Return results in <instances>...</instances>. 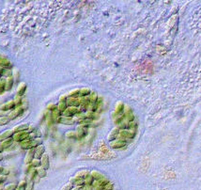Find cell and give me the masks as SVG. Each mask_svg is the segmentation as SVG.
Instances as JSON below:
<instances>
[{
  "mask_svg": "<svg viewBox=\"0 0 201 190\" xmlns=\"http://www.w3.org/2000/svg\"><path fill=\"white\" fill-rule=\"evenodd\" d=\"M29 135H30V133L26 130V131L20 132V133H15L13 135V137H12V138H13L14 142L20 143V142H22V141H24V140H26L29 138Z\"/></svg>",
  "mask_w": 201,
  "mask_h": 190,
  "instance_id": "6da1fadb",
  "label": "cell"
},
{
  "mask_svg": "<svg viewBox=\"0 0 201 190\" xmlns=\"http://www.w3.org/2000/svg\"><path fill=\"white\" fill-rule=\"evenodd\" d=\"M16 108V105H15V103L13 100L9 101L5 103V104H3L2 105H0V110L1 111H10V110H13Z\"/></svg>",
  "mask_w": 201,
  "mask_h": 190,
  "instance_id": "7a4b0ae2",
  "label": "cell"
},
{
  "mask_svg": "<svg viewBox=\"0 0 201 190\" xmlns=\"http://www.w3.org/2000/svg\"><path fill=\"white\" fill-rule=\"evenodd\" d=\"M35 159V148L34 149H30V150L27 151V154L24 157V164L28 165L32 162V160Z\"/></svg>",
  "mask_w": 201,
  "mask_h": 190,
  "instance_id": "3957f363",
  "label": "cell"
},
{
  "mask_svg": "<svg viewBox=\"0 0 201 190\" xmlns=\"http://www.w3.org/2000/svg\"><path fill=\"white\" fill-rule=\"evenodd\" d=\"M76 135H77V139H82L83 138H85L86 136L88 135V129L86 126L80 125L78 127V129L76 131Z\"/></svg>",
  "mask_w": 201,
  "mask_h": 190,
  "instance_id": "277c9868",
  "label": "cell"
},
{
  "mask_svg": "<svg viewBox=\"0 0 201 190\" xmlns=\"http://www.w3.org/2000/svg\"><path fill=\"white\" fill-rule=\"evenodd\" d=\"M66 103H67L68 106H76V107L80 106V99H79V97L78 98H74V97H69L68 96L67 100H66Z\"/></svg>",
  "mask_w": 201,
  "mask_h": 190,
  "instance_id": "5b68a950",
  "label": "cell"
},
{
  "mask_svg": "<svg viewBox=\"0 0 201 190\" xmlns=\"http://www.w3.org/2000/svg\"><path fill=\"white\" fill-rule=\"evenodd\" d=\"M20 147H21V149H23V150H30V149H34L33 148V143H32V139H29L27 138L26 140H24V141L20 142Z\"/></svg>",
  "mask_w": 201,
  "mask_h": 190,
  "instance_id": "8992f818",
  "label": "cell"
},
{
  "mask_svg": "<svg viewBox=\"0 0 201 190\" xmlns=\"http://www.w3.org/2000/svg\"><path fill=\"white\" fill-rule=\"evenodd\" d=\"M124 108H125V105L123 103L121 102H118L117 105H116V108H115V111L113 112V117H116L118 115H120L124 112Z\"/></svg>",
  "mask_w": 201,
  "mask_h": 190,
  "instance_id": "52a82bcc",
  "label": "cell"
},
{
  "mask_svg": "<svg viewBox=\"0 0 201 190\" xmlns=\"http://www.w3.org/2000/svg\"><path fill=\"white\" fill-rule=\"evenodd\" d=\"M44 154H45L44 145H40L37 148H35V158L36 159H40Z\"/></svg>",
  "mask_w": 201,
  "mask_h": 190,
  "instance_id": "ba28073f",
  "label": "cell"
},
{
  "mask_svg": "<svg viewBox=\"0 0 201 190\" xmlns=\"http://www.w3.org/2000/svg\"><path fill=\"white\" fill-rule=\"evenodd\" d=\"M13 135H14V132L12 129L11 130H6L5 132H3L2 134H0V142L12 138L13 137Z\"/></svg>",
  "mask_w": 201,
  "mask_h": 190,
  "instance_id": "9c48e42d",
  "label": "cell"
},
{
  "mask_svg": "<svg viewBox=\"0 0 201 190\" xmlns=\"http://www.w3.org/2000/svg\"><path fill=\"white\" fill-rule=\"evenodd\" d=\"M42 161V168H43L45 170H47L50 168V161H49V155L47 154H44L42 157L40 158Z\"/></svg>",
  "mask_w": 201,
  "mask_h": 190,
  "instance_id": "30bf717a",
  "label": "cell"
},
{
  "mask_svg": "<svg viewBox=\"0 0 201 190\" xmlns=\"http://www.w3.org/2000/svg\"><path fill=\"white\" fill-rule=\"evenodd\" d=\"M28 128H29V124L28 123H22V124L15 126L12 130H13L15 134V133H20V132H23V131H26L28 130Z\"/></svg>",
  "mask_w": 201,
  "mask_h": 190,
  "instance_id": "8fae6325",
  "label": "cell"
},
{
  "mask_svg": "<svg viewBox=\"0 0 201 190\" xmlns=\"http://www.w3.org/2000/svg\"><path fill=\"white\" fill-rule=\"evenodd\" d=\"M58 123H61V124H65V125H72L74 123V121H73L72 118H67V117H63L61 116L58 119Z\"/></svg>",
  "mask_w": 201,
  "mask_h": 190,
  "instance_id": "7c38bea8",
  "label": "cell"
},
{
  "mask_svg": "<svg viewBox=\"0 0 201 190\" xmlns=\"http://www.w3.org/2000/svg\"><path fill=\"white\" fill-rule=\"evenodd\" d=\"M0 67H2L4 69H10L11 67L10 61L6 59V57H0Z\"/></svg>",
  "mask_w": 201,
  "mask_h": 190,
  "instance_id": "4fadbf2b",
  "label": "cell"
},
{
  "mask_svg": "<svg viewBox=\"0 0 201 190\" xmlns=\"http://www.w3.org/2000/svg\"><path fill=\"white\" fill-rule=\"evenodd\" d=\"M125 146H126V144L124 142H121V141H120V140H117V139L110 142V147L113 148V149H120V148H123Z\"/></svg>",
  "mask_w": 201,
  "mask_h": 190,
  "instance_id": "5bb4252c",
  "label": "cell"
},
{
  "mask_svg": "<svg viewBox=\"0 0 201 190\" xmlns=\"http://www.w3.org/2000/svg\"><path fill=\"white\" fill-rule=\"evenodd\" d=\"M26 89H27V86L26 83H21L17 88V95H19V96H24V92H26Z\"/></svg>",
  "mask_w": 201,
  "mask_h": 190,
  "instance_id": "9a60e30c",
  "label": "cell"
},
{
  "mask_svg": "<svg viewBox=\"0 0 201 190\" xmlns=\"http://www.w3.org/2000/svg\"><path fill=\"white\" fill-rule=\"evenodd\" d=\"M14 84V78L10 76L6 79V92H10Z\"/></svg>",
  "mask_w": 201,
  "mask_h": 190,
  "instance_id": "2e32d148",
  "label": "cell"
},
{
  "mask_svg": "<svg viewBox=\"0 0 201 190\" xmlns=\"http://www.w3.org/2000/svg\"><path fill=\"white\" fill-rule=\"evenodd\" d=\"M37 175H38L40 178H44V177H46L47 175V170H45V169L42 167L40 168H37Z\"/></svg>",
  "mask_w": 201,
  "mask_h": 190,
  "instance_id": "e0dca14e",
  "label": "cell"
},
{
  "mask_svg": "<svg viewBox=\"0 0 201 190\" xmlns=\"http://www.w3.org/2000/svg\"><path fill=\"white\" fill-rule=\"evenodd\" d=\"M91 175L93 176V178L95 179V180H102V179L106 178L105 175H104L102 173H101L99 171H96V170H93L91 172Z\"/></svg>",
  "mask_w": 201,
  "mask_h": 190,
  "instance_id": "ac0fdd59",
  "label": "cell"
},
{
  "mask_svg": "<svg viewBox=\"0 0 201 190\" xmlns=\"http://www.w3.org/2000/svg\"><path fill=\"white\" fill-rule=\"evenodd\" d=\"M42 138V132H40L39 129L36 130L34 132H32V133H30L29 135V139H35V138Z\"/></svg>",
  "mask_w": 201,
  "mask_h": 190,
  "instance_id": "d6986e66",
  "label": "cell"
},
{
  "mask_svg": "<svg viewBox=\"0 0 201 190\" xmlns=\"http://www.w3.org/2000/svg\"><path fill=\"white\" fill-rule=\"evenodd\" d=\"M13 142H14V140H13V138H9V139H6V140H4V141H2L1 143H2V145H3V148L5 149H8V148H10L12 144H13Z\"/></svg>",
  "mask_w": 201,
  "mask_h": 190,
  "instance_id": "ffe728a7",
  "label": "cell"
},
{
  "mask_svg": "<svg viewBox=\"0 0 201 190\" xmlns=\"http://www.w3.org/2000/svg\"><path fill=\"white\" fill-rule=\"evenodd\" d=\"M67 107H68V105H67L66 102H60L59 101L58 105H57V110H58L60 113H62L67 109Z\"/></svg>",
  "mask_w": 201,
  "mask_h": 190,
  "instance_id": "44dd1931",
  "label": "cell"
},
{
  "mask_svg": "<svg viewBox=\"0 0 201 190\" xmlns=\"http://www.w3.org/2000/svg\"><path fill=\"white\" fill-rule=\"evenodd\" d=\"M14 103H15V105L16 107H19V106H22L23 105V97L22 96H19V95L16 94V96L14 97Z\"/></svg>",
  "mask_w": 201,
  "mask_h": 190,
  "instance_id": "7402d4cb",
  "label": "cell"
},
{
  "mask_svg": "<svg viewBox=\"0 0 201 190\" xmlns=\"http://www.w3.org/2000/svg\"><path fill=\"white\" fill-rule=\"evenodd\" d=\"M91 90H90L89 89H80V96H83V97H87V96H89L90 94H91Z\"/></svg>",
  "mask_w": 201,
  "mask_h": 190,
  "instance_id": "603a6c76",
  "label": "cell"
},
{
  "mask_svg": "<svg viewBox=\"0 0 201 190\" xmlns=\"http://www.w3.org/2000/svg\"><path fill=\"white\" fill-rule=\"evenodd\" d=\"M31 166L33 168H40L42 167V161H40V159H33L32 160V162L30 163Z\"/></svg>",
  "mask_w": 201,
  "mask_h": 190,
  "instance_id": "cb8c5ba5",
  "label": "cell"
},
{
  "mask_svg": "<svg viewBox=\"0 0 201 190\" xmlns=\"http://www.w3.org/2000/svg\"><path fill=\"white\" fill-rule=\"evenodd\" d=\"M69 97H74V98H78L80 97V89H73L72 92H70L68 94Z\"/></svg>",
  "mask_w": 201,
  "mask_h": 190,
  "instance_id": "d4e9b609",
  "label": "cell"
},
{
  "mask_svg": "<svg viewBox=\"0 0 201 190\" xmlns=\"http://www.w3.org/2000/svg\"><path fill=\"white\" fill-rule=\"evenodd\" d=\"M10 121V119L8 118V116H3V117H0V126H4L8 124Z\"/></svg>",
  "mask_w": 201,
  "mask_h": 190,
  "instance_id": "484cf974",
  "label": "cell"
},
{
  "mask_svg": "<svg viewBox=\"0 0 201 190\" xmlns=\"http://www.w3.org/2000/svg\"><path fill=\"white\" fill-rule=\"evenodd\" d=\"M16 115H17V117H20L22 116V115L24 114V106H19V107H16V108L14 109Z\"/></svg>",
  "mask_w": 201,
  "mask_h": 190,
  "instance_id": "4316f807",
  "label": "cell"
},
{
  "mask_svg": "<svg viewBox=\"0 0 201 190\" xmlns=\"http://www.w3.org/2000/svg\"><path fill=\"white\" fill-rule=\"evenodd\" d=\"M4 92H6V80L1 79L0 80V95Z\"/></svg>",
  "mask_w": 201,
  "mask_h": 190,
  "instance_id": "83f0119b",
  "label": "cell"
},
{
  "mask_svg": "<svg viewBox=\"0 0 201 190\" xmlns=\"http://www.w3.org/2000/svg\"><path fill=\"white\" fill-rule=\"evenodd\" d=\"M42 138H35L32 139V143H33V148H37L40 145H42Z\"/></svg>",
  "mask_w": 201,
  "mask_h": 190,
  "instance_id": "f1b7e54d",
  "label": "cell"
},
{
  "mask_svg": "<svg viewBox=\"0 0 201 190\" xmlns=\"http://www.w3.org/2000/svg\"><path fill=\"white\" fill-rule=\"evenodd\" d=\"M66 137L70 139H77V135H76V132H73V131H70L66 134Z\"/></svg>",
  "mask_w": 201,
  "mask_h": 190,
  "instance_id": "f546056e",
  "label": "cell"
},
{
  "mask_svg": "<svg viewBox=\"0 0 201 190\" xmlns=\"http://www.w3.org/2000/svg\"><path fill=\"white\" fill-rule=\"evenodd\" d=\"M11 74H12V71H11L10 69H4V72L2 73V76L9 78V77L11 76Z\"/></svg>",
  "mask_w": 201,
  "mask_h": 190,
  "instance_id": "4dcf8cb0",
  "label": "cell"
},
{
  "mask_svg": "<svg viewBox=\"0 0 201 190\" xmlns=\"http://www.w3.org/2000/svg\"><path fill=\"white\" fill-rule=\"evenodd\" d=\"M18 187V184H15V183H12V184H8L7 187H5V190H16Z\"/></svg>",
  "mask_w": 201,
  "mask_h": 190,
  "instance_id": "1f68e13d",
  "label": "cell"
},
{
  "mask_svg": "<svg viewBox=\"0 0 201 190\" xmlns=\"http://www.w3.org/2000/svg\"><path fill=\"white\" fill-rule=\"evenodd\" d=\"M29 174H30V181H34L35 178L37 177V169L36 168H32L30 172H29Z\"/></svg>",
  "mask_w": 201,
  "mask_h": 190,
  "instance_id": "d6a6232c",
  "label": "cell"
},
{
  "mask_svg": "<svg viewBox=\"0 0 201 190\" xmlns=\"http://www.w3.org/2000/svg\"><path fill=\"white\" fill-rule=\"evenodd\" d=\"M8 118L10 119V121H14L15 119H17L18 117H17V115H16V113H15V111H14V109L13 110H11V112L8 115Z\"/></svg>",
  "mask_w": 201,
  "mask_h": 190,
  "instance_id": "836d02e7",
  "label": "cell"
},
{
  "mask_svg": "<svg viewBox=\"0 0 201 190\" xmlns=\"http://www.w3.org/2000/svg\"><path fill=\"white\" fill-rule=\"evenodd\" d=\"M57 108V105H55V104H49L47 105V110L49 111V112H52V111H54Z\"/></svg>",
  "mask_w": 201,
  "mask_h": 190,
  "instance_id": "e575fe53",
  "label": "cell"
},
{
  "mask_svg": "<svg viewBox=\"0 0 201 190\" xmlns=\"http://www.w3.org/2000/svg\"><path fill=\"white\" fill-rule=\"evenodd\" d=\"M27 184L26 181H22L18 184V188H22V189H26L27 187Z\"/></svg>",
  "mask_w": 201,
  "mask_h": 190,
  "instance_id": "d590c367",
  "label": "cell"
},
{
  "mask_svg": "<svg viewBox=\"0 0 201 190\" xmlns=\"http://www.w3.org/2000/svg\"><path fill=\"white\" fill-rule=\"evenodd\" d=\"M34 183H35L34 181H30V184H27V187L26 190H33L34 189Z\"/></svg>",
  "mask_w": 201,
  "mask_h": 190,
  "instance_id": "8d00e7d4",
  "label": "cell"
},
{
  "mask_svg": "<svg viewBox=\"0 0 201 190\" xmlns=\"http://www.w3.org/2000/svg\"><path fill=\"white\" fill-rule=\"evenodd\" d=\"M72 187H73L72 184L69 183V184H67L66 185H65V187H64L62 189H61V190H72Z\"/></svg>",
  "mask_w": 201,
  "mask_h": 190,
  "instance_id": "74e56055",
  "label": "cell"
},
{
  "mask_svg": "<svg viewBox=\"0 0 201 190\" xmlns=\"http://www.w3.org/2000/svg\"><path fill=\"white\" fill-rule=\"evenodd\" d=\"M36 130H38V128H37L35 125H29V128H28L27 131L29 132V133H32V132H34Z\"/></svg>",
  "mask_w": 201,
  "mask_h": 190,
  "instance_id": "f35d334b",
  "label": "cell"
},
{
  "mask_svg": "<svg viewBox=\"0 0 201 190\" xmlns=\"http://www.w3.org/2000/svg\"><path fill=\"white\" fill-rule=\"evenodd\" d=\"M6 180H7V176H5V175H0V184H3V183H5L6 182Z\"/></svg>",
  "mask_w": 201,
  "mask_h": 190,
  "instance_id": "ab89813d",
  "label": "cell"
},
{
  "mask_svg": "<svg viewBox=\"0 0 201 190\" xmlns=\"http://www.w3.org/2000/svg\"><path fill=\"white\" fill-rule=\"evenodd\" d=\"M9 173H10V170L9 169H7V168H4V170H3V173H2V175H9Z\"/></svg>",
  "mask_w": 201,
  "mask_h": 190,
  "instance_id": "60d3db41",
  "label": "cell"
},
{
  "mask_svg": "<svg viewBox=\"0 0 201 190\" xmlns=\"http://www.w3.org/2000/svg\"><path fill=\"white\" fill-rule=\"evenodd\" d=\"M4 150H5V149H4L3 148V145H2V143L1 142H0V152H1V154H2V152H3V151Z\"/></svg>",
  "mask_w": 201,
  "mask_h": 190,
  "instance_id": "b9f144b4",
  "label": "cell"
},
{
  "mask_svg": "<svg viewBox=\"0 0 201 190\" xmlns=\"http://www.w3.org/2000/svg\"><path fill=\"white\" fill-rule=\"evenodd\" d=\"M4 168H3L2 166H0V175H1V174H2V173H3V170H4Z\"/></svg>",
  "mask_w": 201,
  "mask_h": 190,
  "instance_id": "7bdbcfd3",
  "label": "cell"
},
{
  "mask_svg": "<svg viewBox=\"0 0 201 190\" xmlns=\"http://www.w3.org/2000/svg\"><path fill=\"white\" fill-rule=\"evenodd\" d=\"M3 72H4V68L0 67V75H1V76H2V73H3Z\"/></svg>",
  "mask_w": 201,
  "mask_h": 190,
  "instance_id": "ee69618b",
  "label": "cell"
},
{
  "mask_svg": "<svg viewBox=\"0 0 201 190\" xmlns=\"http://www.w3.org/2000/svg\"><path fill=\"white\" fill-rule=\"evenodd\" d=\"M1 160H3V155H2L1 152H0V161H1Z\"/></svg>",
  "mask_w": 201,
  "mask_h": 190,
  "instance_id": "f6af8a7d",
  "label": "cell"
},
{
  "mask_svg": "<svg viewBox=\"0 0 201 190\" xmlns=\"http://www.w3.org/2000/svg\"><path fill=\"white\" fill-rule=\"evenodd\" d=\"M16 190H26V189H22V188H18L17 187V189H16Z\"/></svg>",
  "mask_w": 201,
  "mask_h": 190,
  "instance_id": "bcb514c9",
  "label": "cell"
}]
</instances>
